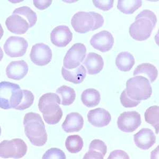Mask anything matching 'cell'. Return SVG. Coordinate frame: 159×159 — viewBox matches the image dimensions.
Wrapping results in <instances>:
<instances>
[{
	"label": "cell",
	"instance_id": "1",
	"mask_svg": "<svg viewBox=\"0 0 159 159\" xmlns=\"http://www.w3.org/2000/svg\"><path fill=\"white\" fill-rule=\"evenodd\" d=\"M24 125L25 135L32 144L42 147L47 141L45 125L40 115L30 112L24 117Z\"/></svg>",
	"mask_w": 159,
	"mask_h": 159
},
{
	"label": "cell",
	"instance_id": "2",
	"mask_svg": "<svg viewBox=\"0 0 159 159\" xmlns=\"http://www.w3.org/2000/svg\"><path fill=\"white\" fill-rule=\"evenodd\" d=\"M157 22L156 15L149 10H144L136 16L135 21L130 25L129 33L137 41H144L151 35Z\"/></svg>",
	"mask_w": 159,
	"mask_h": 159
},
{
	"label": "cell",
	"instance_id": "3",
	"mask_svg": "<svg viewBox=\"0 0 159 159\" xmlns=\"http://www.w3.org/2000/svg\"><path fill=\"white\" fill-rule=\"evenodd\" d=\"M60 104V97L54 93H47L40 98L38 108L43 114L44 120L48 124L55 125L61 120L63 111Z\"/></svg>",
	"mask_w": 159,
	"mask_h": 159
},
{
	"label": "cell",
	"instance_id": "4",
	"mask_svg": "<svg viewBox=\"0 0 159 159\" xmlns=\"http://www.w3.org/2000/svg\"><path fill=\"white\" fill-rule=\"evenodd\" d=\"M104 19L102 15L95 12L80 11L71 19V25L74 30L80 34H85L95 30L103 25Z\"/></svg>",
	"mask_w": 159,
	"mask_h": 159
},
{
	"label": "cell",
	"instance_id": "5",
	"mask_svg": "<svg viewBox=\"0 0 159 159\" xmlns=\"http://www.w3.org/2000/svg\"><path fill=\"white\" fill-rule=\"evenodd\" d=\"M126 91L130 99L136 101L146 100L150 98L152 93L149 80L142 75L135 76L128 80Z\"/></svg>",
	"mask_w": 159,
	"mask_h": 159
},
{
	"label": "cell",
	"instance_id": "6",
	"mask_svg": "<svg viewBox=\"0 0 159 159\" xmlns=\"http://www.w3.org/2000/svg\"><path fill=\"white\" fill-rule=\"evenodd\" d=\"M22 96V90L18 84L7 81L0 83V107L1 108H16L20 103Z\"/></svg>",
	"mask_w": 159,
	"mask_h": 159
},
{
	"label": "cell",
	"instance_id": "7",
	"mask_svg": "<svg viewBox=\"0 0 159 159\" xmlns=\"http://www.w3.org/2000/svg\"><path fill=\"white\" fill-rule=\"evenodd\" d=\"M27 145L20 139L4 140L0 143V156L2 158L20 159L27 152Z\"/></svg>",
	"mask_w": 159,
	"mask_h": 159
},
{
	"label": "cell",
	"instance_id": "8",
	"mask_svg": "<svg viewBox=\"0 0 159 159\" xmlns=\"http://www.w3.org/2000/svg\"><path fill=\"white\" fill-rule=\"evenodd\" d=\"M87 49L82 43L74 44L67 51L63 60L64 67L69 70H73L79 66L85 58Z\"/></svg>",
	"mask_w": 159,
	"mask_h": 159
},
{
	"label": "cell",
	"instance_id": "9",
	"mask_svg": "<svg viewBox=\"0 0 159 159\" xmlns=\"http://www.w3.org/2000/svg\"><path fill=\"white\" fill-rule=\"evenodd\" d=\"M28 47V43L25 38L11 36L5 42L3 49L6 54L10 57H19L25 54Z\"/></svg>",
	"mask_w": 159,
	"mask_h": 159
},
{
	"label": "cell",
	"instance_id": "10",
	"mask_svg": "<svg viewBox=\"0 0 159 159\" xmlns=\"http://www.w3.org/2000/svg\"><path fill=\"white\" fill-rule=\"evenodd\" d=\"M141 115L135 111L124 112L118 118V129L125 133H132L140 126Z\"/></svg>",
	"mask_w": 159,
	"mask_h": 159
},
{
	"label": "cell",
	"instance_id": "11",
	"mask_svg": "<svg viewBox=\"0 0 159 159\" xmlns=\"http://www.w3.org/2000/svg\"><path fill=\"white\" fill-rule=\"evenodd\" d=\"M30 58L34 64L40 66H45L52 59V52L45 43H36L31 48Z\"/></svg>",
	"mask_w": 159,
	"mask_h": 159
},
{
	"label": "cell",
	"instance_id": "12",
	"mask_svg": "<svg viewBox=\"0 0 159 159\" xmlns=\"http://www.w3.org/2000/svg\"><path fill=\"white\" fill-rule=\"evenodd\" d=\"M90 43L92 47L97 50L101 52H107L113 47L114 39L111 33L107 30H102L94 34Z\"/></svg>",
	"mask_w": 159,
	"mask_h": 159
},
{
	"label": "cell",
	"instance_id": "13",
	"mask_svg": "<svg viewBox=\"0 0 159 159\" xmlns=\"http://www.w3.org/2000/svg\"><path fill=\"white\" fill-rule=\"evenodd\" d=\"M72 33L66 25L56 27L51 34V42L57 47H66L72 41Z\"/></svg>",
	"mask_w": 159,
	"mask_h": 159
},
{
	"label": "cell",
	"instance_id": "14",
	"mask_svg": "<svg viewBox=\"0 0 159 159\" xmlns=\"http://www.w3.org/2000/svg\"><path fill=\"white\" fill-rule=\"evenodd\" d=\"M6 25L10 32L17 34H25L31 28L29 22L25 17L14 13L7 19Z\"/></svg>",
	"mask_w": 159,
	"mask_h": 159
},
{
	"label": "cell",
	"instance_id": "15",
	"mask_svg": "<svg viewBox=\"0 0 159 159\" xmlns=\"http://www.w3.org/2000/svg\"><path fill=\"white\" fill-rule=\"evenodd\" d=\"M134 141L136 147L147 150L156 143V136L151 129L144 128L134 135Z\"/></svg>",
	"mask_w": 159,
	"mask_h": 159
},
{
	"label": "cell",
	"instance_id": "16",
	"mask_svg": "<svg viewBox=\"0 0 159 159\" xmlns=\"http://www.w3.org/2000/svg\"><path fill=\"white\" fill-rule=\"evenodd\" d=\"M88 119L89 123L93 126L103 127L110 123L111 116L105 109L98 108L89 111L88 114Z\"/></svg>",
	"mask_w": 159,
	"mask_h": 159
},
{
	"label": "cell",
	"instance_id": "17",
	"mask_svg": "<svg viewBox=\"0 0 159 159\" xmlns=\"http://www.w3.org/2000/svg\"><path fill=\"white\" fill-rule=\"evenodd\" d=\"M29 70L27 63L24 60L11 61L6 69L7 78L19 81L25 78Z\"/></svg>",
	"mask_w": 159,
	"mask_h": 159
},
{
	"label": "cell",
	"instance_id": "18",
	"mask_svg": "<svg viewBox=\"0 0 159 159\" xmlns=\"http://www.w3.org/2000/svg\"><path fill=\"white\" fill-rule=\"evenodd\" d=\"M87 69V72L90 75H96L103 69L104 61L101 55L95 52H89L83 62Z\"/></svg>",
	"mask_w": 159,
	"mask_h": 159
},
{
	"label": "cell",
	"instance_id": "19",
	"mask_svg": "<svg viewBox=\"0 0 159 159\" xmlns=\"http://www.w3.org/2000/svg\"><path fill=\"white\" fill-rule=\"evenodd\" d=\"M84 119L78 112L68 114L62 124V129L66 133L79 132L83 128Z\"/></svg>",
	"mask_w": 159,
	"mask_h": 159
},
{
	"label": "cell",
	"instance_id": "20",
	"mask_svg": "<svg viewBox=\"0 0 159 159\" xmlns=\"http://www.w3.org/2000/svg\"><path fill=\"white\" fill-rule=\"evenodd\" d=\"M87 74V70L83 65L73 70H69L63 66L61 74L64 79L74 84H79L83 81Z\"/></svg>",
	"mask_w": 159,
	"mask_h": 159
},
{
	"label": "cell",
	"instance_id": "21",
	"mask_svg": "<svg viewBox=\"0 0 159 159\" xmlns=\"http://www.w3.org/2000/svg\"><path fill=\"white\" fill-rule=\"evenodd\" d=\"M107 147L103 141L94 139L89 145V150L83 157V159H103L107 153Z\"/></svg>",
	"mask_w": 159,
	"mask_h": 159
},
{
	"label": "cell",
	"instance_id": "22",
	"mask_svg": "<svg viewBox=\"0 0 159 159\" xmlns=\"http://www.w3.org/2000/svg\"><path fill=\"white\" fill-rule=\"evenodd\" d=\"M135 58L130 52H120L116 58V65L119 70L123 72L129 71L135 64Z\"/></svg>",
	"mask_w": 159,
	"mask_h": 159
},
{
	"label": "cell",
	"instance_id": "23",
	"mask_svg": "<svg viewBox=\"0 0 159 159\" xmlns=\"http://www.w3.org/2000/svg\"><path fill=\"white\" fill-rule=\"evenodd\" d=\"M144 74L148 77V79L151 83H153L157 79L158 71L155 66L151 64L145 63L138 65L133 72L134 76Z\"/></svg>",
	"mask_w": 159,
	"mask_h": 159
},
{
	"label": "cell",
	"instance_id": "24",
	"mask_svg": "<svg viewBox=\"0 0 159 159\" xmlns=\"http://www.w3.org/2000/svg\"><path fill=\"white\" fill-rule=\"evenodd\" d=\"M82 103L88 108L96 107L99 105L101 100L99 92L96 89L90 88L84 91L81 97Z\"/></svg>",
	"mask_w": 159,
	"mask_h": 159
},
{
	"label": "cell",
	"instance_id": "25",
	"mask_svg": "<svg viewBox=\"0 0 159 159\" xmlns=\"http://www.w3.org/2000/svg\"><path fill=\"white\" fill-rule=\"evenodd\" d=\"M56 92L61 99V104L63 106L72 105L76 98V93L74 89L66 85L60 87Z\"/></svg>",
	"mask_w": 159,
	"mask_h": 159
},
{
	"label": "cell",
	"instance_id": "26",
	"mask_svg": "<svg viewBox=\"0 0 159 159\" xmlns=\"http://www.w3.org/2000/svg\"><path fill=\"white\" fill-rule=\"evenodd\" d=\"M142 5V1L141 0H119L117 8L123 13L130 15L141 7Z\"/></svg>",
	"mask_w": 159,
	"mask_h": 159
},
{
	"label": "cell",
	"instance_id": "27",
	"mask_svg": "<svg viewBox=\"0 0 159 159\" xmlns=\"http://www.w3.org/2000/svg\"><path fill=\"white\" fill-rule=\"evenodd\" d=\"M145 120L147 123L154 127L156 134H159V107L153 106L148 108L144 114Z\"/></svg>",
	"mask_w": 159,
	"mask_h": 159
},
{
	"label": "cell",
	"instance_id": "28",
	"mask_svg": "<svg viewBox=\"0 0 159 159\" xmlns=\"http://www.w3.org/2000/svg\"><path fill=\"white\" fill-rule=\"evenodd\" d=\"M83 141L81 136L73 135L68 136L65 141V147L71 153H77L83 147Z\"/></svg>",
	"mask_w": 159,
	"mask_h": 159
},
{
	"label": "cell",
	"instance_id": "29",
	"mask_svg": "<svg viewBox=\"0 0 159 159\" xmlns=\"http://www.w3.org/2000/svg\"><path fill=\"white\" fill-rule=\"evenodd\" d=\"M13 13L20 15L25 17L28 21L29 22L31 28L33 27L36 23L37 20V14L28 7L24 6L18 7L13 11Z\"/></svg>",
	"mask_w": 159,
	"mask_h": 159
},
{
	"label": "cell",
	"instance_id": "30",
	"mask_svg": "<svg viewBox=\"0 0 159 159\" xmlns=\"http://www.w3.org/2000/svg\"><path fill=\"white\" fill-rule=\"evenodd\" d=\"M22 92L23 96L18 106L15 108L16 110H25L26 109L29 108L34 103V97L33 93L27 90H22Z\"/></svg>",
	"mask_w": 159,
	"mask_h": 159
},
{
	"label": "cell",
	"instance_id": "31",
	"mask_svg": "<svg viewBox=\"0 0 159 159\" xmlns=\"http://www.w3.org/2000/svg\"><path fill=\"white\" fill-rule=\"evenodd\" d=\"M43 159H66L63 151L57 148H51L47 150L42 157Z\"/></svg>",
	"mask_w": 159,
	"mask_h": 159
},
{
	"label": "cell",
	"instance_id": "32",
	"mask_svg": "<svg viewBox=\"0 0 159 159\" xmlns=\"http://www.w3.org/2000/svg\"><path fill=\"white\" fill-rule=\"evenodd\" d=\"M121 103L125 108H133L139 105L141 101H136L130 99L126 93V89L123 91L120 97Z\"/></svg>",
	"mask_w": 159,
	"mask_h": 159
},
{
	"label": "cell",
	"instance_id": "33",
	"mask_svg": "<svg viewBox=\"0 0 159 159\" xmlns=\"http://www.w3.org/2000/svg\"><path fill=\"white\" fill-rule=\"evenodd\" d=\"M92 2L96 7L104 11H108L114 6L113 0H93Z\"/></svg>",
	"mask_w": 159,
	"mask_h": 159
},
{
	"label": "cell",
	"instance_id": "34",
	"mask_svg": "<svg viewBox=\"0 0 159 159\" xmlns=\"http://www.w3.org/2000/svg\"><path fill=\"white\" fill-rule=\"evenodd\" d=\"M108 159H129V157L128 155V154L124 151L119 150H115L110 154L109 157H108Z\"/></svg>",
	"mask_w": 159,
	"mask_h": 159
},
{
	"label": "cell",
	"instance_id": "35",
	"mask_svg": "<svg viewBox=\"0 0 159 159\" xmlns=\"http://www.w3.org/2000/svg\"><path fill=\"white\" fill-rule=\"evenodd\" d=\"M52 0H34V4L39 10H45L49 7L52 3Z\"/></svg>",
	"mask_w": 159,
	"mask_h": 159
}]
</instances>
